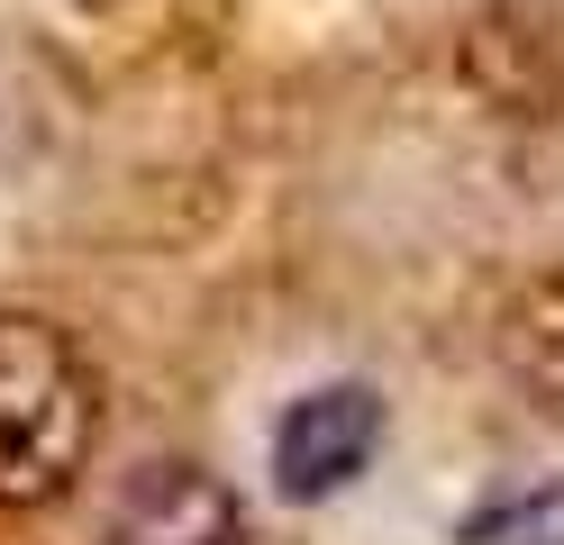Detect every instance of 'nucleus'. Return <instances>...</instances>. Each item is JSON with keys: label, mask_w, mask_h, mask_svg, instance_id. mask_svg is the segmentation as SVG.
Returning a JSON list of instances; mask_svg holds the SVG:
<instances>
[{"label": "nucleus", "mask_w": 564, "mask_h": 545, "mask_svg": "<svg viewBox=\"0 0 564 545\" xmlns=\"http://www.w3.org/2000/svg\"><path fill=\"white\" fill-rule=\"evenodd\" d=\"M228 527L237 509L200 464H147L110 519V545H228Z\"/></svg>", "instance_id": "nucleus-3"}, {"label": "nucleus", "mask_w": 564, "mask_h": 545, "mask_svg": "<svg viewBox=\"0 0 564 545\" xmlns=\"http://www.w3.org/2000/svg\"><path fill=\"white\" fill-rule=\"evenodd\" d=\"M455 545H564V482L491 491L455 519Z\"/></svg>", "instance_id": "nucleus-4"}, {"label": "nucleus", "mask_w": 564, "mask_h": 545, "mask_svg": "<svg viewBox=\"0 0 564 545\" xmlns=\"http://www.w3.org/2000/svg\"><path fill=\"white\" fill-rule=\"evenodd\" d=\"M501 346H510V363H519V382H528V391L564 400V282L538 291V301H528V309L501 327Z\"/></svg>", "instance_id": "nucleus-5"}, {"label": "nucleus", "mask_w": 564, "mask_h": 545, "mask_svg": "<svg viewBox=\"0 0 564 545\" xmlns=\"http://www.w3.org/2000/svg\"><path fill=\"white\" fill-rule=\"evenodd\" d=\"M373 455H382V391L373 382H319L273 418V491L292 509L356 491Z\"/></svg>", "instance_id": "nucleus-2"}, {"label": "nucleus", "mask_w": 564, "mask_h": 545, "mask_svg": "<svg viewBox=\"0 0 564 545\" xmlns=\"http://www.w3.org/2000/svg\"><path fill=\"white\" fill-rule=\"evenodd\" d=\"M100 391L83 346L37 309H0V509L64 500L91 464Z\"/></svg>", "instance_id": "nucleus-1"}]
</instances>
